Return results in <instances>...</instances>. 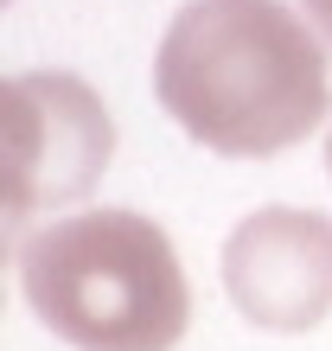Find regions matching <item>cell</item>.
Returning a JSON list of instances; mask_svg holds the SVG:
<instances>
[{"instance_id": "3957f363", "label": "cell", "mask_w": 332, "mask_h": 351, "mask_svg": "<svg viewBox=\"0 0 332 351\" xmlns=\"http://www.w3.org/2000/svg\"><path fill=\"white\" fill-rule=\"evenodd\" d=\"M7 217L26 223L38 211L83 198L109 173L115 115L71 71H19L7 84Z\"/></svg>"}, {"instance_id": "5b68a950", "label": "cell", "mask_w": 332, "mask_h": 351, "mask_svg": "<svg viewBox=\"0 0 332 351\" xmlns=\"http://www.w3.org/2000/svg\"><path fill=\"white\" fill-rule=\"evenodd\" d=\"M300 13H307V26L320 38H332V0H300Z\"/></svg>"}, {"instance_id": "277c9868", "label": "cell", "mask_w": 332, "mask_h": 351, "mask_svg": "<svg viewBox=\"0 0 332 351\" xmlns=\"http://www.w3.org/2000/svg\"><path fill=\"white\" fill-rule=\"evenodd\" d=\"M224 287L268 332H313L332 313V217L262 204L224 237Z\"/></svg>"}, {"instance_id": "7a4b0ae2", "label": "cell", "mask_w": 332, "mask_h": 351, "mask_svg": "<svg viewBox=\"0 0 332 351\" xmlns=\"http://www.w3.org/2000/svg\"><path fill=\"white\" fill-rule=\"evenodd\" d=\"M19 287L77 351H173L192 326V287L173 237L121 204L32 230L19 243Z\"/></svg>"}, {"instance_id": "6da1fadb", "label": "cell", "mask_w": 332, "mask_h": 351, "mask_svg": "<svg viewBox=\"0 0 332 351\" xmlns=\"http://www.w3.org/2000/svg\"><path fill=\"white\" fill-rule=\"evenodd\" d=\"M160 109L224 160H268L332 115L326 45L281 0H192L154 58Z\"/></svg>"}, {"instance_id": "8992f818", "label": "cell", "mask_w": 332, "mask_h": 351, "mask_svg": "<svg viewBox=\"0 0 332 351\" xmlns=\"http://www.w3.org/2000/svg\"><path fill=\"white\" fill-rule=\"evenodd\" d=\"M326 167H332V134H326Z\"/></svg>"}]
</instances>
